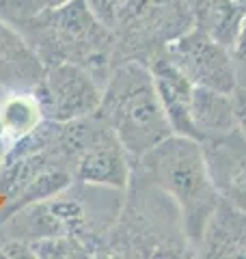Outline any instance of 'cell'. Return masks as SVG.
I'll return each instance as SVG.
<instances>
[{
    "label": "cell",
    "instance_id": "7402d4cb",
    "mask_svg": "<svg viewBox=\"0 0 246 259\" xmlns=\"http://www.w3.org/2000/svg\"><path fill=\"white\" fill-rule=\"evenodd\" d=\"M0 95H3V89H0Z\"/></svg>",
    "mask_w": 246,
    "mask_h": 259
},
{
    "label": "cell",
    "instance_id": "ffe728a7",
    "mask_svg": "<svg viewBox=\"0 0 246 259\" xmlns=\"http://www.w3.org/2000/svg\"><path fill=\"white\" fill-rule=\"evenodd\" d=\"M231 97H233L237 127H240L244 132V136H246V87H235V91L231 93Z\"/></svg>",
    "mask_w": 246,
    "mask_h": 259
},
{
    "label": "cell",
    "instance_id": "d6986e66",
    "mask_svg": "<svg viewBox=\"0 0 246 259\" xmlns=\"http://www.w3.org/2000/svg\"><path fill=\"white\" fill-rule=\"evenodd\" d=\"M87 5H89V9H91L97 18L106 24V26L114 28L121 0H87Z\"/></svg>",
    "mask_w": 246,
    "mask_h": 259
},
{
    "label": "cell",
    "instance_id": "52a82bcc",
    "mask_svg": "<svg viewBox=\"0 0 246 259\" xmlns=\"http://www.w3.org/2000/svg\"><path fill=\"white\" fill-rule=\"evenodd\" d=\"M192 26L190 0H121L112 28L117 37V63L126 59L147 63Z\"/></svg>",
    "mask_w": 246,
    "mask_h": 259
},
{
    "label": "cell",
    "instance_id": "8fae6325",
    "mask_svg": "<svg viewBox=\"0 0 246 259\" xmlns=\"http://www.w3.org/2000/svg\"><path fill=\"white\" fill-rule=\"evenodd\" d=\"M147 67L151 69L155 89H158V97L162 102L164 112H167L173 134L188 136V139L196 141V132L190 115L194 84L171 63V59L164 52L155 54L153 59L147 61Z\"/></svg>",
    "mask_w": 246,
    "mask_h": 259
},
{
    "label": "cell",
    "instance_id": "3957f363",
    "mask_svg": "<svg viewBox=\"0 0 246 259\" xmlns=\"http://www.w3.org/2000/svg\"><path fill=\"white\" fill-rule=\"evenodd\" d=\"M132 173L158 186L177 203L188 242L194 257H199L208 223L220 203L203 145L188 136L173 134L134 160Z\"/></svg>",
    "mask_w": 246,
    "mask_h": 259
},
{
    "label": "cell",
    "instance_id": "7c38bea8",
    "mask_svg": "<svg viewBox=\"0 0 246 259\" xmlns=\"http://www.w3.org/2000/svg\"><path fill=\"white\" fill-rule=\"evenodd\" d=\"M46 74V65L24 35L0 18V89L35 91Z\"/></svg>",
    "mask_w": 246,
    "mask_h": 259
},
{
    "label": "cell",
    "instance_id": "5bb4252c",
    "mask_svg": "<svg viewBox=\"0 0 246 259\" xmlns=\"http://www.w3.org/2000/svg\"><path fill=\"white\" fill-rule=\"evenodd\" d=\"M196 141L205 143L210 139H218L237 127L235 108L231 93L214 91V89L194 87L192 106H190Z\"/></svg>",
    "mask_w": 246,
    "mask_h": 259
},
{
    "label": "cell",
    "instance_id": "44dd1931",
    "mask_svg": "<svg viewBox=\"0 0 246 259\" xmlns=\"http://www.w3.org/2000/svg\"><path fill=\"white\" fill-rule=\"evenodd\" d=\"M5 153H7V149H5V143H3V134H0V166H3V160H5Z\"/></svg>",
    "mask_w": 246,
    "mask_h": 259
},
{
    "label": "cell",
    "instance_id": "e0dca14e",
    "mask_svg": "<svg viewBox=\"0 0 246 259\" xmlns=\"http://www.w3.org/2000/svg\"><path fill=\"white\" fill-rule=\"evenodd\" d=\"M67 0H0V18L9 24H15L20 20L32 18L46 9L65 5Z\"/></svg>",
    "mask_w": 246,
    "mask_h": 259
},
{
    "label": "cell",
    "instance_id": "9c48e42d",
    "mask_svg": "<svg viewBox=\"0 0 246 259\" xmlns=\"http://www.w3.org/2000/svg\"><path fill=\"white\" fill-rule=\"evenodd\" d=\"M104 84L91 71L73 63H59L46 67L35 89L39 106L48 121H73L97 112Z\"/></svg>",
    "mask_w": 246,
    "mask_h": 259
},
{
    "label": "cell",
    "instance_id": "6da1fadb",
    "mask_svg": "<svg viewBox=\"0 0 246 259\" xmlns=\"http://www.w3.org/2000/svg\"><path fill=\"white\" fill-rule=\"evenodd\" d=\"M126 190L73 180L59 194L37 201L0 221V242L30 244L44 238L69 236L89 257H106V246L119 218Z\"/></svg>",
    "mask_w": 246,
    "mask_h": 259
},
{
    "label": "cell",
    "instance_id": "277c9868",
    "mask_svg": "<svg viewBox=\"0 0 246 259\" xmlns=\"http://www.w3.org/2000/svg\"><path fill=\"white\" fill-rule=\"evenodd\" d=\"M106 257H194L177 203L132 173Z\"/></svg>",
    "mask_w": 246,
    "mask_h": 259
},
{
    "label": "cell",
    "instance_id": "ac0fdd59",
    "mask_svg": "<svg viewBox=\"0 0 246 259\" xmlns=\"http://www.w3.org/2000/svg\"><path fill=\"white\" fill-rule=\"evenodd\" d=\"M231 59H233V67H235L237 87H246V22L242 24V28L231 46Z\"/></svg>",
    "mask_w": 246,
    "mask_h": 259
},
{
    "label": "cell",
    "instance_id": "ba28073f",
    "mask_svg": "<svg viewBox=\"0 0 246 259\" xmlns=\"http://www.w3.org/2000/svg\"><path fill=\"white\" fill-rule=\"evenodd\" d=\"M164 54L194 87L233 93L237 87L231 50L199 26L188 28L167 46Z\"/></svg>",
    "mask_w": 246,
    "mask_h": 259
},
{
    "label": "cell",
    "instance_id": "7a4b0ae2",
    "mask_svg": "<svg viewBox=\"0 0 246 259\" xmlns=\"http://www.w3.org/2000/svg\"><path fill=\"white\" fill-rule=\"evenodd\" d=\"M46 67L73 63L104 84L117 63V37L89 9L87 0H67L13 24Z\"/></svg>",
    "mask_w": 246,
    "mask_h": 259
},
{
    "label": "cell",
    "instance_id": "5b68a950",
    "mask_svg": "<svg viewBox=\"0 0 246 259\" xmlns=\"http://www.w3.org/2000/svg\"><path fill=\"white\" fill-rule=\"evenodd\" d=\"M97 115L112 127L132 162L173 136L151 69L138 59L119 61L110 69Z\"/></svg>",
    "mask_w": 246,
    "mask_h": 259
},
{
    "label": "cell",
    "instance_id": "9a60e30c",
    "mask_svg": "<svg viewBox=\"0 0 246 259\" xmlns=\"http://www.w3.org/2000/svg\"><path fill=\"white\" fill-rule=\"evenodd\" d=\"M41 121H44V110L32 91H3L0 95V134H3L7 151L22 139H26Z\"/></svg>",
    "mask_w": 246,
    "mask_h": 259
},
{
    "label": "cell",
    "instance_id": "2e32d148",
    "mask_svg": "<svg viewBox=\"0 0 246 259\" xmlns=\"http://www.w3.org/2000/svg\"><path fill=\"white\" fill-rule=\"evenodd\" d=\"M194 26L210 32L229 50L235 41L242 24L246 22V9L235 0H190Z\"/></svg>",
    "mask_w": 246,
    "mask_h": 259
},
{
    "label": "cell",
    "instance_id": "8992f818",
    "mask_svg": "<svg viewBox=\"0 0 246 259\" xmlns=\"http://www.w3.org/2000/svg\"><path fill=\"white\" fill-rule=\"evenodd\" d=\"M48 130L50 147L76 182L128 188L132 158L97 112L73 121H48Z\"/></svg>",
    "mask_w": 246,
    "mask_h": 259
},
{
    "label": "cell",
    "instance_id": "30bf717a",
    "mask_svg": "<svg viewBox=\"0 0 246 259\" xmlns=\"http://www.w3.org/2000/svg\"><path fill=\"white\" fill-rule=\"evenodd\" d=\"M220 199L246 209V136L240 127L201 143Z\"/></svg>",
    "mask_w": 246,
    "mask_h": 259
},
{
    "label": "cell",
    "instance_id": "4fadbf2b",
    "mask_svg": "<svg viewBox=\"0 0 246 259\" xmlns=\"http://www.w3.org/2000/svg\"><path fill=\"white\" fill-rule=\"evenodd\" d=\"M199 257H246V209L233 207L220 199L205 229Z\"/></svg>",
    "mask_w": 246,
    "mask_h": 259
}]
</instances>
